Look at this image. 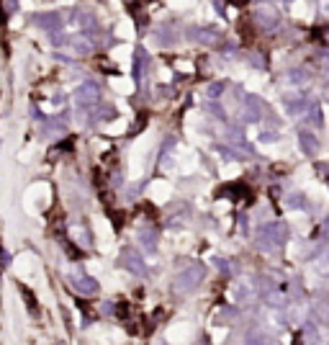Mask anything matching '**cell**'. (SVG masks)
Here are the masks:
<instances>
[{
	"instance_id": "obj_1",
	"label": "cell",
	"mask_w": 329,
	"mask_h": 345,
	"mask_svg": "<svg viewBox=\"0 0 329 345\" xmlns=\"http://www.w3.org/2000/svg\"><path fill=\"white\" fill-rule=\"evenodd\" d=\"M260 240H262V247H265V245H268V247H275V245H280V242L285 240V227L278 224V222L265 224V227L260 229Z\"/></svg>"
},
{
	"instance_id": "obj_2",
	"label": "cell",
	"mask_w": 329,
	"mask_h": 345,
	"mask_svg": "<svg viewBox=\"0 0 329 345\" xmlns=\"http://www.w3.org/2000/svg\"><path fill=\"white\" fill-rule=\"evenodd\" d=\"M201 278H203V268H201V265H188V268L178 276V289H180V291H191V289H196V286L201 283Z\"/></svg>"
},
{
	"instance_id": "obj_3",
	"label": "cell",
	"mask_w": 329,
	"mask_h": 345,
	"mask_svg": "<svg viewBox=\"0 0 329 345\" xmlns=\"http://www.w3.org/2000/svg\"><path fill=\"white\" fill-rule=\"evenodd\" d=\"M98 95H100V90H98L95 83H83V85L75 90V101H77V106H83V108L98 103Z\"/></svg>"
},
{
	"instance_id": "obj_4",
	"label": "cell",
	"mask_w": 329,
	"mask_h": 345,
	"mask_svg": "<svg viewBox=\"0 0 329 345\" xmlns=\"http://www.w3.org/2000/svg\"><path fill=\"white\" fill-rule=\"evenodd\" d=\"M34 24H36V26H42L49 36L62 31V16H59V13H39V16L34 18Z\"/></svg>"
},
{
	"instance_id": "obj_5",
	"label": "cell",
	"mask_w": 329,
	"mask_h": 345,
	"mask_svg": "<svg viewBox=\"0 0 329 345\" xmlns=\"http://www.w3.org/2000/svg\"><path fill=\"white\" fill-rule=\"evenodd\" d=\"M70 286H72L77 294H95V291H98V281L90 278V276H72V278H70Z\"/></svg>"
},
{
	"instance_id": "obj_6",
	"label": "cell",
	"mask_w": 329,
	"mask_h": 345,
	"mask_svg": "<svg viewBox=\"0 0 329 345\" xmlns=\"http://www.w3.org/2000/svg\"><path fill=\"white\" fill-rule=\"evenodd\" d=\"M121 263H124V268H129V271H131V273H136V276H141V273H144V260H141V258H139V253H134V250H124Z\"/></svg>"
},
{
	"instance_id": "obj_7",
	"label": "cell",
	"mask_w": 329,
	"mask_h": 345,
	"mask_svg": "<svg viewBox=\"0 0 329 345\" xmlns=\"http://www.w3.org/2000/svg\"><path fill=\"white\" fill-rule=\"evenodd\" d=\"M311 314H314V322H319V324L329 327V306H326V304L316 301V304L311 306Z\"/></svg>"
},
{
	"instance_id": "obj_8",
	"label": "cell",
	"mask_w": 329,
	"mask_h": 345,
	"mask_svg": "<svg viewBox=\"0 0 329 345\" xmlns=\"http://www.w3.org/2000/svg\"><path fill=\"white\" fill-rule=\"evenodd\" d=\"M301 147H303V152L314 155V152H316V139H314V134H309V131H301Z\"/></svg>"
},
{
	"instance_id": "obj_9",
	"label": "cell",
	"mask_w": 329,
	"mask_h": 345,
	"mask_svg": "<svg viewBox=\"0 0 329 345\" xmlns=\"http://www.w3.org/2000/svg\"><path fill=\"white\" fill-rule=\"evenodd\" d=\"M21 294H24V299H26V306H29V312H39V306H36V296L34 294H29V289L26 286H21Z\"/></svg>"
},
{
	"instance_id": "obj_10",
	"label": "cell",
	"mask_w": 329,
	"mask_h": 345,
	"mask_svg": "<svg viewBox=\"0 0 329 345\" xmlns=\"http://www.w3.org/2000/svg\"><path fill=\"white\" fill-rule=\"evenodd\" d=\"M139 240H141V245H144L147 250H154V247H157V242H154V235H152V232H141V237H139Z\"/></svg>"
},
{
	"instance_id": "obj_11",
	"label": "cell",
	"mask_w": 329,
	"mask_h": 345,
	"mask_svg": "<svg viewBox=\"0 0 329 345\" xmlns=\"http://www.w3.org/2000/svg\"><path fill=\"white\" fill-rule=\"evenodd\" d=\"M219 93H224V83H214V85L209 88V95H211V98H219Z\"/></svg>"
},
{
	"instance_id": "obj_12",
	"label": "cell",
	"mask_w": 329,
	"mask_h": 345,
	"mask_svg": "<svg viewBox=\"0 0 329 345\" xmlns=\"http://www.w3.org/2000/svg\"><path fill=\"white\" fill-rule=\"evenodd\" d=\"M319 268H321V273H326V276H329V250L321 255V260H319Z\"/></svg>"
},
{
	"instance_id": "obj_13",
	"label": "cell",
	"mask_w": 329,
	"mask_h": 345,
	"mask_svg": "<svg viewBox=\"0 0 329 345\" xmlns=\"http://www.w3.org/2000/svg\"><path fill=\"white\" fill-rule=\"evenodd\" d=\"M285 204H288V206H293V209H298V206H303V196H298V194H296V196H291Z\"/></svg>"
},
{
	"instance_id": "obj_14",
	"label": "cell",
	"mask_w": 329,
	"mask_h": 345,
	"mask_svg": "<svg viewBox=\"0 0 329 345\" xmlns=\"http://www.w3.org/2000/svg\"><path fill=\"white\" fill-rule=\"evenodd\" d=\"M244 345H265V340H262V335H257V332H255V335H250V337H247V342H244Z\"/></svg>"
},
{
	"instance_id": "obj_15",
	"label": "cell",
	"mask_w": 329,
	"mask_h": 345,
	"mask_svg": "<svg viewBox=\"0 0 329 345\" xmlns=\"http://www.w3.org/2000/svg\"><path fill=\"white\" fill-rule=\"evenodd\" d=\"M326 227H329V219H326Z\"/></svg>"
}]
</instances>
